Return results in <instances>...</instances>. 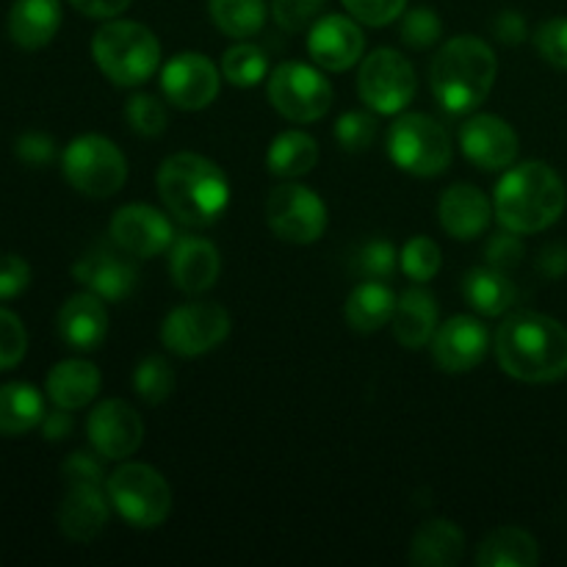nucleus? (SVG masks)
I'll return each instance as SVG.
<instances>
[{
	"instance_id": "45",
	"label": "nucleus",
	"mask_w": 567,
	"mask_h": 567,
	"mask_svg": "<svg viewBox=\"0 0 567 567\" xmlns=\"http://www.w3.org/2000/svg\"><path fill=\"white\" fill-rule=\"evenodd\" d=\"M524 260V241L518 238V233L507 230L504 227L502 233L487 238L485 244V264L493 266V269L513 271L515 266H520Z\"/></svg>"
},
{
	"instance_id": "2",
	"label": "nucleus",
	"mask_w": 567,
	"mask_h": 567,
	"mask_svg": "<svg viewBox=\"0 0 567 567\" xmlns=\"http://www.w3.org/2000/svg\"><path fill=\"white\" fill-rule=\"evenodd\" d=\"M158 194L166 210L186 227H208L225 216L230 205L227 175L210 158L197 153H175L161 164Z\"/></svg>"
},
{
	"instance_id": "3",
	"label": "nucleus",
	"mask_w": 567,
	"mask_h": 567,
	"mask_svg": "<svg viewBox=\"0 0 567 567\" xmlns=\"http://www.w3.org/2000/svg\"><path fill=\"white\" fill-rule=\"evenodd\" d=\"M565 205L567 192L563 177L543 161L513 166L498 181L496 199H493L502 227L518 236L548 230L563 216Z\"/></svg>"
},
{
	"instance_id": "16",
	"label": "nucleus",
	"mask_w": 567,
	"mask_h": 567,
	"mask_svg": "<svg viewBox=\"0 0 567 567\" xmlns=\"http://www.w3.org/2000/svg\"><path fill=\"white\" fill-rule=\"evenodd\" d=\"M460 147L463 155L482 172L507 169L518 158V133L507 120L496 114L471 116L460 127Z\"/></svg>"
},
{
	"instance_id": "33",
	"label": "nucleus",
	"mask_w": 567,
	"mask_h": 567,
	"mask_svg": "<svg viewBox=\"0 0 567 567\" xmlns=\"http://www.w3.org/2000/svg\"><path fill=\"white\" fill-rule=\"evenodd\" d=\"M214 25L233 39H249L264 31L266 0H208Z\"/></svg>"
},
{
	"instance_id": "8",
	"label": "nucleus",
	"mask_w": 567,
	"mask_h": 567,
	"mask_svg": "<svg viewBox=\"0 0 567 567\" xmlns=\"http://www.w3.org/2000/svg\"><path fill=\"white\" fill-rule=\"evenodd\" d=\"M105 493L111 498V507L136 529H155L172 513V487L153 465H120L105 480Z\"/></svg>"
},
{
	"instance_id": "42",
	"label": "nucleus",
	"mask_w": 567,
	"mask_h": 567,
	"mask_svg": "<svg viewBox=\"0 0 567 567\" xmlns=\"http://www.w3.org/2000/svg\"><path fill=\"white\" fill-rule=\"evenodd\" d=\"M535 48L548 64L567 72V17L543 22L535 31Z\"/></svg>"
},
{
	"instance_id": "49",
	"label": "nucleus",
	"mask_w": 567,
	"mask_h": 567,
	"mask_svg": "<svg viewBox=\"0 0 567 567\" xmlns=\"http://www.w3.org/2000/svg\"><path fill=\"white\" fill-rule=\"evenodd\" d=\"M493 37H496L502 44H509V48H515V44H524L526 37H529L526 17L515 9L502 11V14L493 20Z\"/></svg>"
},
{
	"instance_id": "22",
	"label": "nucleus",
	"mask_w": 567,
	"mask_h": 567,
	"mask_svg": "<svg viewBox=\"0 0 567 567\" xmlns=\"http://www.w3.org/2000/svg\"><path fill=\"white\" fill-rule=\"evenodd\" d=\"M491 199L471 183H457V186L446 188L437 203V221L457 241H471V238L482 236L491 225Z\"/></svg>"
},
{
	"instance_id": "39",
	"label": "nucleus",
	"mask_w": 567,
	"mask_h": 567,
	"mask_svg": "<svg viewBox=\"0 0 567 567\" xmlns=\"http://www.w3.org/2000/svg\"><path fill=\"white\" fill-rule=\"evenodd\" d=\"M443 22L441 17L435 14L426 6H419V9H410L408 14L402 17V42L413 50H426L441 39Z\"/></svg>"
},
{
	"instance_id": "43",
	"label": "nucleus",
	"mask_w": 567,
	"mask_h": 567,
	"mask_svg": "<svg viewBox=\"0 0 567 567\" xmlns=\"http://www.w3.org/2000/svg\"><path fill=\"white\" fill-rule=\"evenodd\" d=\"M327 0H271V14L286 31H302L319 20Z\"/></svg>"
},
{
	"instance_id": "10",
	"label": "nucleus",
	"mask_w": 567,
	"mask_h": 567,
	"mask_svg": "<svg viewBox=\"0 0 567 567\" xmlns=\"http://www.w3.org/2000/svg\"><path fill=\"white\" fill-rule=\"evenodd\" d=\"M269 100L286 120L316 122L330 111L332 86L316 66L302 61H282L269 75Z\"/></svg>"
},
{
	"instance_id": "32",
	"label": "nucleus",
	"mask_w": 567,
	"mask_h": 567,
	"mask_svg": "<svg viewBox=\"0 0 567 567\" xmlns=\"http://www.w3.org/2000/svg\"><path fill=\"white\" fill-rule=\"evenodd\" d=\"M319 164V144L305 131H286L271 142L266 166L277 177H302Z\"/></svg>"
},
{
	"instance_id": "36",
	"label": "nucleus",
	"mask_w": 567,
	"mask_h": 567,
	"mask_svg": "<svg viewBox=\"0 0 567 567\" xmlns=\"http://www.w3.org/2000/svg\"><path fill=\"white\" fill-rule=\"evenodd\" d=\"M443 252L430 236H415L399 252V266L413 282H430L441 271Z\"/></svg>"
},
{
	"instance_id": "1",
	"label": "nucleus",
	"mask_w": 567,
	"mask_h": 567,
	"mask_svg": "<svg viewBox=\"0 0 567 567\" xmlns=\"http://www.w3.org/2000/svg\"><path fill=\"white\" fill-rule=\"evenodd\" d=\"M496 358L513 380L546 385L567 377V327L535 310L507 316L496 332Z\"/></svg>"
},
{
	"instance_id": "30",
	"label": "nucleus",
	"mask_w": 567,
	"mask_h": 567,
	"mask_svg": "<svg viewBox=\"0 0 567 567\" xmlns=\"http://www.w3.org/2000/svg\"><path fill=\"white\" fill-rule=\"evenodd\" d=\"M540 563L537 540L518 526H502L493 529L476 551L480 567H535Z\"/></svg>"
},
{
	"instance_id": "26",
	"label": "nucleus",
	"mask_w": 567,
	"mask_h": 567,
	"mask_svg": "<svg viewBox=\"0 0 567 567\" xmlns=\"http://www.w3.org/2000/svg\"><path fill=\"white\" fill-rule=\"evenodd\" d=\"M48 399L55 408L81 410L100 393V371L89 360H61L50 369L44 382Z\"/></svg>"
},
{
	"instance_id": "31",
	"label": "nucleus",
	"mask_w": 567,
	"mask_h": 567,
	"mask_svg": "<svg viewBox=\"0 0 567 567\" xmlns=\"http://www.w3.org/2000/svg\"><path fill=\"white\" fill-rule=\"evenodd\" d=\"M393 310H396V293L391 291V286L382 280H363L349 293L343 316L352 330L377 332L391 324Z\"/></svg>"
},
{
	"instance_id": "23",
	"label": "nucleus",
	"mask_w": 567,
	"mask_h": 567,
	"mask_svg": "<svg viewBox=\"0 0 567 567\" xmlns=\"http://www.w3.org/2000/svg\"><path fill=\"white\" fill-rule=\"evenodd\" d=\"M109 502L103 485H66L59 504V529L75 543H89L109 524Z\"/></svg>"
},
{
	"instance_id": "46",
	"label": "nucleus",
	"mask_w": 567,
	"mask_h": 567,
	"mask_svg": "<svg viewBox=\"0 0 567 567\" xmlns=\"http://www.w3.org/2000/svg\"><path fill=\"white\" fill-rule=\"evenodd\" d=\"M103 454L97 452H75L61 465V476H64L66 485H103Z\"/></svg>"
},
{
	"instance_id": "24",
	"label": "nucleus",
	"mask_w": 567,
	"mask_h": 567,
	"mask_svg": "<svg viewBox=\"0 0 567 567\" xmlns=\"http://www.w3.org/2000/svg\"><path fill=\"white\" fill-rule=\"evenodd\" d=\"M6 28L17 48H44L61 28V0H14Z\"/></svg>"
},
{
	"instance_id": "34",
	"label": "nucleus",
	"mask_w": 567,
	"mask_h": 567,
	"mask_svg": "<svg viewBox=\"0 0 567 567\" xmlns=\"http://www.w3.org/2000/svg\"><path fill=\"white\" fill-rule=\"evenodd\" d=\"M266 72H269L266 53L258 44H249L244 42V39L221 55V78L238 89L258 86L266 78Z\"/></svg>"
},
{
	"instance_id": "50",
	"label": "nucleus",
	"mask_w": 567,
	"mask_h": 567,
	"mask_svg": "<svg viewBox=\"0 0 567 567\" xmlns=\"http://www.w3.org/2000/svg\"><path fill=\"white\" fill-rule=\"evenodd\" d=\"M72 9L81 11L83 17H92V20H114L120 17L133 0H70Z\"/></svg>"
},
{
	"instance_id": "7",
	"label": "nucleus",
	"mask_w": 567,
	"mask_h": 567,
	"mask_svg": "<svg viewBox=\"0 0 567 567\" xmlns=\"http://www.w3.org/2000/svg\"><path fill=\"white\" fill-rule=\"evenodd\" d=\"M61 172L66 183L83 197H114L127 181V161L111 138L86 133L72 138L61 155Z\"/></svg>"
},
{
	"instance_id": "47",
	"label": "nucleus",
	"mask_w": 567,
	"mask_h": 567,
	"mask_svg": "<svg viewBox=\"0 0 567 567\" xmlns=\"http://www.w3.org/2000/svg\"><path fill=\"white\" fill-rule=\"evenodd\" d=\"M14 155L28 166H48L55 158L53 136H48L42 131L22 133L14 142Z\"/></svg>"
},
{
	"instance_id": "40",
	"label": "nucleus",
	"mask_w": 567,
	"mask_h": 567,
	"mask_svg": "<svg viewBox=\"0 0 567 567\" xmlns=\"http://www.w3.org/2000/svg\"><path fill=\"white\" fill-rule=\"evenodd\" d=\"M377 136V120L365 111H349L336 122V138L347 153H363Z\"/></svg>"
},
{
	"instance_id": "11",
	"label": "nucleus",
	"mask_w": 567,
	"mask_h": 567,
	"mask_svg": "<svg viewBox=\"0 0 567 567\" xmlns=\"http://www.w3.org/2000/svg\"><path fill=\"white\" fill-rule=\"evenodd\" d=\"M266 221L282 241L313 244L327 230V205L313 188L282 183L266 199Z\"/></svg>"
},
{
	"instance_id": "14",
	"label": "nucleus",
	"mask_w": 567,
	"mask_h": 567,
	"mask_svg": "<svg viewBox=\"0 0 567 567\" xmlns=\"http://www.w3.org/2000/svg\"><path fill=\"white\" fill-rule=\"evenodd\" d=\"M111 241L120 249H125L133 258H155V255L166 252L175 241V230H172L169 216L161 214L158 208L144 203L122 205L111 219Z\"/></svg>"
},
{
	"instance_id": "28",
	"label": "nucleus",
	"mask_w": 567,
	"mask_h": 567,
	"mask_svg": "<svg viewBox=\"0 0 567 567\" xmlns=\"http://www.w3.org/2000/svg\"><path fill=\"white\" fill-rule=\"evenodd\" d=\"M463 297L476 313L482 316H502L515 305V282L509 280L507 271L493 269V266H474L463 277Z\"/></svg>"
},
{
	"instance_id": "19",
	"label": "nucleus",
	"mask_w": 567,
	"mask_h": 567,
	"mask_svg": "<svg viewBox=\"0 0 567 567\" xmlns=\"http://www.w3.org/2000/svg\"><path fill=\"white\" fill-rule=\"evenodd\" d=\"M365 37L354 17L327 14L313 22L308 33V53L321 70L347 72L363 59Z\"/></svg>"
},
{
	"instance_id": "48",
	"label": "nucleus",
	"mask_w": 567,
	"mask_h": 567,
	"mask_svg": "<svg viewBox=\"0 0 567 567\" xmlns=\"http://www.w3.org/2000/svg\"><path fill=\"white\" fill-rule=\"evenodd\" d=\"M31 286V266L20 255H0V299L20 297Z\"/></svg>"
},
{
	"instance_id": "51",
	"label": "nucleus",
	"mask_w": 567,
	"mask_h": 567,
	"mask_svg": "<svg viewBox=\"0 0 567 567\" xmlns=\"http://www.w3.org/2000/svg\"><path fill=\"white\" fill-rule=\"evenodd\" d=\"M72 410H64V408H55L53 413H44V419H42V435H44V441H64L66 435H70L72 432Z\"/></svg>"
},
{
	"instance_id": "27",
	"label": "nucleus",
	"mask_w": 567,
	"mask_h": 567,
	"mask_svg": "<svg viewBox=\"0 0 567 567\" xmlns=\"http://www.w3.org/2000/svg\"><path fill=\"white\" fill-rule=\"evenodd\" d=\"M465 551V535L454 520L432 518L415 532L410 563L419 567H454Z\"/></svg>"
},
{
	"instance_id": "6",
	"label": "nucleus",
	"mask_w": 567,
	"mask_h": 567,
	"mask_svg": "<svg viewBox=\"0 0 567 567\" xmlns=\"http://www.w3.org/2000/svg\"><path fill=\"white\" fill-rule=\"evenodd\" d=\"M452 153L449 131L430 114H402L388 127V155L408 175H443L452 164Z\"/></svg>"
},
{
	"instance_id": "38",
	"label": "nucleus",
	"mask_w": 567,
	"mask_h": 567,
	"mask_svg": "<svg viewBox=\"0 0 567 567\" xmlns=\"http://www.w3.org/2000/svg\"><path fill=\"white\" fill-rule=\"evenodd\" d=\"M125 120L138 136L153 138L166 131L169 114H166V105L153 94H133L125 105Z\"/></svg>"
},
{
	"instance_id": "4",
	"label": "nucleus",
	"mask_w": 567,
	"mask_h": 567,
	"mask_svg": "<svg viewBox=\"0 0 567 567\" xmlns=\"http://www.w3.org/2000/svg\"><path fill=\"white\" fill-rule=\"evenodd\" d=\"M498 75V61L491 44L480 37L449 39L430 70L432 92L449 114H471L491 94Z\"/></svg>"
},
{
	"instance_id": "5",
	"label": "nucleus",
	"mask_w": 567,
	"mask_h": 567,
	"mask_svg": "<svg viewBox=\"0 0 567 567\" xmlns=\"http://www.w3.org/2000/svg\"><path fill=\"white\" fill-rule=\"evenodd\" d=\"M94 64L116 86H142L161 64L158 37L133 20H109L92 39Z\"/></svg>"
},
{
	"instance_id": "35",
	"label": "nucleus",
	"mask_w": 567,
	"mask_h": 567,
	"mask_svg": "<svg viewBox=\"0 0 567 567\" xmlns=\"http://www.w3.org/2000/svg\"><path fill=\"white\" fill-rule=\"evenodd\" d=\"M177 385L175 369L166 358L161 354H150L133 371V388H136L138 396L147 404H161L172 396Z\"/></svg>"
},
{
	"instance_id": "13",
	"label": "nucleus",
	"mask_w": 567,
	"mask_h": 567,
	"mask_svg": "<svg viewBox=\"0 0 567 567\" xmlns=\"http://www.w3.org/2000/svg\"><path fill=\"white\" fill-rule=\"evenodd\" d=\"M219 66L203 53H181L166 61L161 89L175 109L203 111L219 97Z\"/></svg>"
},
{
	"instance_id": "12",
	"label": "nucleus",
	"mask_w": 567,
	"mask_h": 567,
	"mask_svg": "<svg viewBox=\"0 0 567 567\" xmlns=\"http://www.w3.org/2000/svg\"><path fill=\"white\" fill-rule=\"evenodd\" d=\"M230 336V316L221 305L188 302L172 310L161 324V341L181 358H199L225 343Z\"/></svg>"
},
{
	"instance_id": "9",
	"label": "nucleus",
	"mask_w": 567,
	"mask_h": 567,
	"mask_svg": "<svg viewBox=\"0 0 567 567\" xmlns=\"http://www.w3.org/2000/svg\"><path fill=\"white\" fill-rule=\"evenodd\" d=\"M415 89L419 81L413 64L393 48H377L360 64L358 92L377 114H402L413 103Z\"/></svg>"
},
{
	"instance_id": "41",
	"label": "nucleus",
	"mask_w": 567,
	"mask_h": 567,
	"mask_svg": "<svg viewBox=\"0 0 567 567\" xmlns=\"http://www.w3.org/2000/svg\"><path fill=\"white\" fill-rule=\"evenodd\" d=\"M28 352V332L20 316L0 308V371H9L22 363Z\"/></svg>"
},
{
	"instance_id": "15",
	"label": "nucleus",
	"mask_w": 567,
	"mask_h": 567,
	"mask_svg": "<svg viewBox=\"0 0 567 567\" xmlns=\"http://www.w3.org/2000/svg\"><path fill=\"white\" fill-rule=\"evenodd\" d=\"M89 443L105 460H125L138 452L144 441V424L136 410L122 399H105L89 413Z\"/></svg>"
},
{
	"instance_id": "18",
	"label": "nucleus",
	"mask_w": 567,
	"mask_h": 567,
	"mask_svg": "<svg viewBox=\"0 0 567 567\" xmlns=\"http://www.w3.org/2000/svg\"><path fill=\"white\" fill-rule=\"evenodd\" d=\"M131 258L133 255H127L120 247H97L72 266V275L81 286H86L89 291L97 293L105 302H122L138 286V266Z\"/></svg>"
},
{
	"instance_id": "25",
	"label": "nucleus",
	"mask_w": 567,
	"mask_h": 567,
	"mask_svg": "<svg viewBox=\"0 0 567 567\" xmlns=\"http://www.w3.org/2000/svg\"><path fill=\"white\" fill-rule=\"evenodd\" d=\"M393 336L404 349H421L432 341L437 330V302L421 282L415 288H408L396 299L393 310Z\"/></svg>"
},
{
	"instance_id": "21",
	"label": "nucleus",
	"mask_w": 567,
	"mask_h": 567,
	"mask_svg": "<svg viewBox=\"0 0 567 567\" xmlns=\"http://www.w3.org/2000/svg\"><path fill=\"white\" fill-rule=\"evenodd\" d=\"M59 336L75 352H94L109 338V308L97 293L83 291L59 310Z\"/></svg>"
},
{
	"instance_id": "20",
	"label": "nucleus",
	"mask_w": 567,
	"mask_h": 567,
	"mask_svg": "<svg viewBox=\"0 0 567 567\" xmlns=\"http://www.w3.org/2000/svg\"><path fill=\"white\" fill-rule=\"evenodd\" d=\"M221 271L219 249L199 236H177L169 247L172 282L183 293H203L216 286Z\"/></svg>"
},
{
	"instance_id": "37",
	"label": "nucleus",
	"mask_w": 567,
	"mask_h": 567,
	"mask_svg": "<svg viewBox=\"0 0 567 567\" xmlns=\"http://www.w3.org/2000/svg\"><path fill=\"white\" fill-rule=\"evenodd\" d=\"M396 247H393L391 241H385V238H371V241H365L352 258V269L358 271L363 280H388V277L396 271Z\"/></svg>"
},
{
	"instance_id": "17",
	"label": "nucleus",
	"mask_w": 567,
	"mask_h": 567,
	"mask_svg": "<svg viewBox=\"0 0 567 567\" xmlns=\"http://www.w3.org/2000/svg\"><path fill=\"white\" fill-rule=\"evenodd\" d=\"M430 343L437 369L449 371V374H463L485 360L491 332L474 316H452L446 324L437 327Z\"/></svg>"
},
{
	"instance_id": "44",
	"label": "nucleus",
	"mask_w": 567,
	"mask_h": 567,
	"mask_svg": "<svg viewBox=\"0 0 567 567\" xmlns=\"http://www.w3.org/2000/svg\"><path fill=\"white\" fill-rule=\"evenodd\" d=\"M343 6H347L349 14L358 22H363V25L382 28L391 25L396 17L404 14L408 0H343Z\"/></svg>"
},
{
	"instance_id": "29",
	"label": "nucleus",
	"mask_w": 567,
	"mask_h": 567,
	"mask_svg": "<svg viewBox=\"0 0 567 567\" xmlns=\"http://www.w3.org/2000/svg\"><path fill=\"white\" fill-rule=\"evenodd\" d=\"M44 396L31 382L0 385V435L20 437L37 430L44 419Z\"/></svg>"
},
{
	"instance_id": "52",
	"label": "nucleus",
	"mask_w": 567,
	"mask_h": 567,
	"mask_svg": "<svg viewBox=\"0 0 567 567\" xmlns=\"http://www.w3.org/2000/svg\"><path fill=\"white\" fill-rule=\"evenodd\" d=\"M540 271L548 277H563L567 271V249L563 244H551L540 255Z\"/></svg>"
}]
</instances>
